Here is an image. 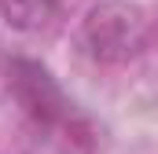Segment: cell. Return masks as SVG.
I'll return each mask as SVG.
<instances>
[{"instance_id":"6da1fadb","label":"cell","mask_w":158,"mask_h":154,"mask_svg":"<svg viewBox=\"0 0 158 154\" xmlns=\"http://www.w3.org/2000/svg\"><path fill=\"white\" fill-rule=\"evenodd\" d=\"M7 88L15 103L22 107L26 121L37 128L44 140L66 147V151H92L96 147V128L77 110V103L59 88L48 66L33 59H11L7 63Z\"/></svg>"},{"instance_id":"7a4b0ae2","label":"cell","mask_w":158,"mask_h":154,"mask_svg":"<svg viewBox=\"0 0 158 154\" xmlns=\"http://www.w3.org/2000/svg\"><path fill=\"white\" fill-rule=\"evenodd\" d=\"M140 18H129L125 7H99L85 22V48L96 59H121L140 44Z\"/></svg>"}]
</instances>
